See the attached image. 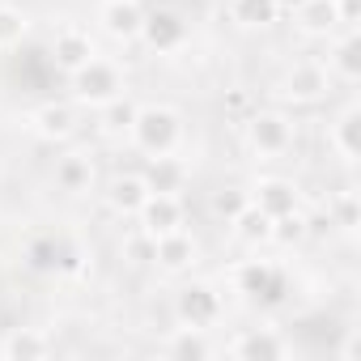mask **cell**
Instances as JSON below:
<instances>
[{"mask_svg":"<svg viewBox=\"0 0 361 361\" xmlns=\"http://www.w3.org/2000/svg\"><path fill=\"white\" fill-rule=\"evenodd\" d=\"M196 259H200V243H196L188 230H174V234L153 238V264H157L161 272H170V276L192 272Z\"/></svg>","mask_w":361,"mask_h":361,"instance_id":"ac0fdd59","label":"cell"},{"mask_svg":"<svg viewBox=\"0 0 361 361\" xmlns=\"http://www.w3.org/2000/svg\"><path fill=\"white\" fill-rule=\"evenodd\" d=\"M192 39V26L188 18L178 13V9H145V26H140V43L157 56H174V51H183Z\"/></svg>","mask_w":361,"mask_h":361,"instance_id":"9c48e42d","label":"cell"},{"mask_svg":"<svg viewBox=\"0 0 361 361\" xmlns=\"http://www.w3.org/2000/svg\"><path fill=\"white\" fill-rule=\"evenodd\" d=\"M26 268L30 272H39V276H60V272H77V259H81V251H77V243L73 238H64V234H56V230H43V234H30L26 238Z\"/></svg>","mask_w":361,"mask_h":361,"instance_id":"52a82bcc","label":"cell"},{"mask_svg":"<svg viewBox=\"0 0 361 361\" xmlns=\"http://www.w3.org/2000/svg\"><path fill=\"white\" fill-rule=\"evenodd\" d=\"M94 178H98V170H94L90 153H64V157H56V170H51L56 192H64V196H90L94 192Z\"/></svg>","mask_w":361,"mask_h":361,"instance_id":"44dd1931","label":"cell"},{"mask_svg":"<svg viewBox=\"0 0 361 361\" xmlns=\"http://www.w3.org/2000/svg\"><path fill=\"white\" fill-rule=\"evenodd\" d=\"M140 174H145L149 192H170V196H183V192H188V178H192L188 161H183V157H174V153H166V157H149V166H145Z\"/></svg>","mask_w":361,"mask_h":361,"instance_id":"7402d4cb","label":"cell"},{"mask_svg":"<svg viewBox=\"0 0 361 361\" xmlns=\"http://www.w3.org/2000/svg\"><path fill=\"white\" fill-rule=\"evenodd\" d=\"M68 90H73V106L77 111H98V106H106L111 98H119L128 90V77H123V68L115 60L94 56L85 68H77L68 77Z\"/></svg>","mask_w":361,"mask_h":361,"instance_id":"3957f363","label":"cell"},{"mask_svg":"<svg viewBox=\"0 0 361 361\" xmlns=\"http://www.w3.org/2000/svg\"><path fill=\"white\" fill-rule=\"evenodd\" d=\"M323 68L331 73V81H344V85H357L361 81V39H357V30H336L327 39Z\"/></svg>","mask_w":361,"mask_h":361,"instance_id":"e0dca14e","label":"cell"},{"mask_svg":"<svg viewBox=\"0 0 361 361\" xmlns=\"http://www.w3.org/2000/svg\"><path fill=\"white\" fill-rule=\"evenodd\" d=\"M357 221H361V200H357V192H353V188L336 192V196L327 200V226H340L344 234H353Z\"/></svg>","mask_w":361,"mask_h":361,"instance_id":"83f0119b","label":"cell"},{"mask_svg":"<svg viewBox=\"0 0 361 361\" xmlns=\"http://www.w3.org/2000/svg\"><path fill=\"white\" fill-rule=\"evenodd\" d=\"M123 255H128L132 264H153V238L136 230V234H132V238L123 243Z\"/></svg>","mask_w":361,"mask_h":361,"instance_id":"4dcf8cb0","label":"cell"},{"mask_svg":"<svg viewBox=\"0 0 361 361\" xmlns=\"http://www.w3.org/2000/svg\"><path fill=\"white\" fill-rule=\"evenodd\" d=\"M145 196H149V183H145L140 170H119V174H111V183L102 188V204L115 217H136Z\"/></svg>","mask_w":361,"mask_h":361,"instance_id":"2e32d148","label":"cell"},{"mask_svg":"<svg viewBox=\"0 0 361 361\" xmlns=\"http://www.w3.org/2000/svg\"><path fill=\"white\" fill-rule=\"evenodd\" d=\"M136 111H140V102L123 90L119 98H111L106 106H98V128H102V136L106 140H128V132H132V123H136Z\"/></svg>","mask_w":361,"mask_h":361,"instance_id":"d4e9b609","label":"cell"},{"mask_svg":"<svg viewBox=\"0 0 361 361\" xmlns=\"http://www.w3.org/2000/svg\"><path fill=\"white\" fill-rule=\"evenodd\" d=\"M94 56H98V43H94V35L81 30V26H64V30L51 39V68L64 73V77H73L77 68H85Z\"/></svg>","mask_w":361,"mask_h":361,"instance_id":"4fadbf2b","label":"cell"},{"mask_svg":"<svg viewBox=\"0 0 361 361\" xmlns=\"http://www.w3.org/2000/svg\"><path fill=\"white\" fill-rule=\"evenodd\" d=\"M327 94H331V73L323 68V60H298L276 81V98L293 102V106H314Z\"/></svg>","mask_w":361,"mask_h":361,"instance_id":"8992f818","label":"cell"},{"mask_svg":"<svg viewBox=\"0 0 361 361\" xmlns=\"http://www.w3.org/2000/svg\"><path fill=\"white\" fill-rule=\"evenodd\" d=\"M221 353H230L234 361H285L293 357V340L281 327L264 323V327H243L230 344H221Z\"/></svg>","mask_w":361,"mask_h":361,"instance_id":"ba28073f","label":"cell"},{"mask_svg":"<svg viewBox=\"0 0 361 361\" xmlns=\"http://www.w3.org/2000/svg\"><path fill=\"white\" fill-rule=\"evenodd\" d=\"M293 30L302 39H331L340 26V9H336V0H298L293 5Z\"/></svg>","mask_w":361,"mask_h":361,"instance_id":"d6986e66","label":"cell"},{"mask_svg":"<svg viewBox=\"0 0 361 361\" xmlns=\"http://www.w3.org/2000/svg\"><path fill=\"white\" fill-rule=\"evenodd\" d=\"M243 136H247V149L259 157V161H276L293 149L298 140V123L289 111L281 106H259L243 119Z\"/></svg>","mask_w":361,"mask_h":361,"instance_id":"7a4b0ae2","label":"cell"},{"mask_svg":"<svg viewBox=\"0 0 361 361\" xmlns=\"http://www.w3.org/2000/svg\"><path fill=\"white\" fill-rule=\"evenodd\" d=\"M30 39V13L22 5L0 0V51H18Z\"/></svg>","mask_w":361,"mask_h":361,"instance_id":"4316f807","label":"cell"},{"mask_svg":"<svg viewBox=\"0 0 361 361\" xmlns=\"http://www.w3.org/2000/svg\"><path fill=\"white\" fill-rule=\"evenodd\" d=\"M128 140L145 153V157H166V153H178L188 140V123H183V111L170 106V102H145L136 111V123L128 132Z\"/></svg>","mask_w":361,"mask_h":361,"instance_id":"6da1fadb","label":"cell"},{"mask_svg":"<svg viewBox=\"0 0 361 361\" xmlns=\"http://www.w3.org/2000/svg\"><path fill=\"white\" fill-rule=\"evenodd\" d=\"M243 204H247V192H243V188H221V192H213V213L226 217V221H230Z\"/></svg>","mask_w":361,"mask_h":361,"instance_id":"f546056e","label":"cell"},{"mask_svg":"<svg viewBox=\"0 0 361 361\" xmlns=\"http://www.w3.org/2000/svg\"><path fill=\"white\" fill-rule=\"evenodd\" d=\"M230 281L234 293H243L251 306H281L289 298V272L276 259H243Z\"/></svg>","mask_w":361,"mask_h":361,"instance_id":"277c9868","label":"cell"},{"mask_svg":"<svg viewBox=\"0 0 361 361\" xmlns=\"http://www.w3.org/2000/svg\"><path fill=\"white\" fill-rule=\"evenodd\" d=\"M302 238H306V213H302V209H298V213H285V217L272 221V243L293 247V243H302Z\"/></svg>","mask_w":361,"mask_h":361,"instance_id":"f1b7e54d","label":"cell"},{"mask_svg":"<svg viewBox=\"0 0 361 361\" xmlns=\"http://www.w3.org/2000/svg\"><path fill=\"white\" fill-rule=\"evenodd\" d=\"M140 234L149 238H161V234H174V230H183L188 221V209H183V196H170V192H149L140 213L132 217Z\"/></svg>","mask_w":361,"mask_h":361,"instance_id":"30bf717a","label":"cell"},{"mask_svg":"<svg viewBox=\"0 0 361 361\" xmlns=\"http://www.w3.org/2000/svg\"><path fill=\"white\" fill-rule=\"evenodd\" d=\"M327 149L344 166H357V157H361V106L357 102H344L336 111V119L327 123Z\"/></svg>","mask_w":361,"mask_h":361,"instance_id":"9a60e30c","label":"cell"},{"mask_svg":"<svg viewBox=\"0 0 361 361\" xmlns=\"http://www.w3.org/2000/svg\"><path fill=\"white\" fill-rule=\"evenodd\" d=\"M340 9V26L344 30H357V18H361V0H336Z\"/></svg>","mask_w":361,"mask_h":361,"instance_id":"1f68e13d","label":"cell"},{"mask_svg":"<svg viewBox=\"0 0 361 361\" xmlns=\"http://www.w3.org/2000/svg\"><path fill=\"white\" fill-rule=\"evenodd\" d=\"M247 200H251L255 209H264L272 221L285 217V213H298V209H302V192H298V183H293V178H281V174H264V178H255V183L247 188Z\"/></svg>","mask_w":361,"mask_h":361,"instance_id":"8fae6325","label":"cell"},{"mask_svg":"<svg viewBox=\"0 0 361 361\" xmlns=\"http://www.w3.org/2000/svg\"><path fill=\"white\" fill-rule=\"evenodd\" d=\"M98 26L111 43H136L145 26V0H102Z\"/></svg>","mask_w":361,"mask_h":361,"instance_id":"7c38bea8","label":"cell"},{"mask_svg":"<svg viewBox=\"0 0 361 361\" xmlns=\"http://www.w3.org/2000/svg\"><path fill=\"white\" fill-rule=\"evenodd\" d=\"M170 310H174V323L183 327H217L226 314V302L213 281H183L170 298Z\"/></svg>","mask_w":361,"mask_h":361,"instance_id":"5b68a950","label":"cell"},{"mask_svg":"<svg viewBox=\"0 0 361 361\" xmlns=\"http://www.w3.org/2000/svg\"><path fill=\"white\" fill-rule=\"evenodd\" d=\"M30 132L47 145H60V140H73L77 136V106L73 102H39L30 111Z\"/></svg>","mask_w":361,"mask_h":361,"instance_id":"5bb4252c","label":"cell"},{"mask_svg":"<svg viewBox=\"0 0 361 361\" xmlns=\"http://www.w3.org/2000/svg\"><path fill=\"white\" fill-rule=\"evenodd\" d=\"M51 336L43 327H13L5 340H0V357L5 361H39V357H51Z\"/></svg>","mask_w":361,"mask_h":361,"instance_id":"603a6c76","label":"cell"},{"mask_svg":"<svg viewBox=\"0 0 361 361\" xmlns=\"http://www.w3.org/2000/svg\"><path fill=\"white\" fill-rule=\"evenodd\" d=\"M230 230H234V238L238 243H247V247H264V243H272V217L264 213V209H255L251 200L226 221Z\"/></svg>","mask_w":361,"mask_h":361,"instance_id":"484cf974","label":"cell"},{"mask_svg":"<svg viewBox=\"0 0 361 361\" xmlns=\"http://www.w3.org/2000/svg\"><path fill=\"white\" fill-rule=\"evenodd\" d=\"M281 0H230V22L238 30H272L281 22Z\"/></svg>","mask_w":361,"mask_h":361,"instance_id":"cb8c5ba5","label":"cell"},{"mask_svg":"<svg viewBox=\"0 0 361 361\" xmlns=\"http://www.w3.org/2000/svg\"><path fill=\"white\" fill-rule=\"evenodd\" d=\"M161 353L174 357V361H204V357H217L221 344L213 340V327H183V323H178V327L166 336Z\"/></svg>","mask_w":361,"mask_h":361,"instance_id":"ffe728a7","label":"cell"}]
</instances>
